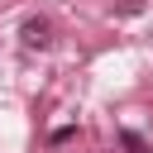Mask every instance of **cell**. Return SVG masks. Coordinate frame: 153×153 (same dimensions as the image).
Listing matches in <instances>:
<instances>
[{
  "label": "cell",
  "mask_w": 153,
  "mask_h": 153,
  "mask_svg": "<svg viewBox=\"0 0 153 153\" xmlns=\"http://www.w3.org/2000/svg\"><path fill=\"white\" fill-rule=\"evenodd\" d=\"M115 14H143V0H115Z\"/></svg>",
  "instance_id": "3"
},
{
  "label": "cell",
  "mask_w": 153,
  "mask_h": 153,
  "mask_svg": "<svg viewBox=\"0 0 153 153\" xmlns=\"http://www.w3.org/2000/svg\"><path fill=\"white\" fill-rule=\"evenodd\" d=\"M19 43H24V48H33V53L53 48V19H43V14H29V19L19 24Z\"/></svg>",
  "instance_id": "1"
},
{
  "label": "cell",
  "mask_w": 153,
  "mask_h": 153,
  "mask_svg": "<svg viewBox=\"0 0 153 153\" xmlns=\"http://www.w3.org/2000/svg\"><path fill=\"white\" fill-rule=\"evenodd\" d=\"M120 143H124L129 153H153V148H148V139H143V134H134V129H120Z\"/></svg>",
  "instance_id": "2"
}]
</instances>
